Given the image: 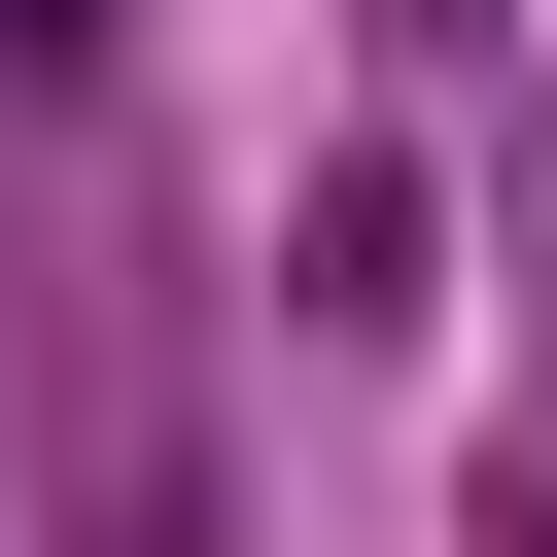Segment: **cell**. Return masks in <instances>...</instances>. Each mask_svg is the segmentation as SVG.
Masks as SVG:
<instances>
[{"mask_svg": "<svg viewBox=\"0 0 557 557\" xmlns=\"http://www.w3.org/2000/svg\"><path fill=\"white\" fill-rule=\"evenodd\" d=\"M278 313H313V348H418V313H453V174H418V139H348V174L278 209Z\"/></svg>", "mask_w": 557, "mask_h": 557, "instance_id": "obj_1", "label": "cell"}, {"mask_svg": "<svg viewBox=\"0 0 557 557\" xmlns=\"http://www.w3.org/2000/svg\"><path fill=\"white\" fill-rule=\"evenodd\" d=\"M487 557H557V383H522V418H487Z\"/></svg>", "mask_w": 557, "mask_h": 557, "instance_id": "obj_2", "label": "cell"}, {"mask_svg": "<svg viewBox=\"0 0 557 557\" xmlns=\"http://www.w3.org/2000/svg\"><path fill=\"white\" fill-rule=\"evenodd\" d=\"M383 35H522V0H383Z\"/></svg>", "mask_w": 557, "mask_h": 557, "instance_id": "obj_3", "label": "cell"}, {"mask_svg": "<svg viewBox=\"0 0 557 557\" xmlns=\"http://www.w3.org/2000/svg\"><path fill=\"white\" fill-rule=\"evenodd\" d=\"M0 35H35V70H70V35H104V0H0Z\"/></svg>", "mask_w": 557, "mask_h": 557, "instance_id": "obj_4", "label": "cell"}]
</instances>
